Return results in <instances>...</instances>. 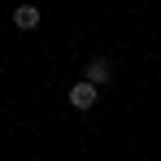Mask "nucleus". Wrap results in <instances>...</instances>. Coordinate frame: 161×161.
<instances>
[{
  "instance_id": "obj_1",
  "label": "nucleus",
  "mask_w": 161,
  "mask_h": 161,
  "mask_svg": "<svg viewBox=\"0 0 161 161\" xmlns=\"http://www.w3.org/2000/svg\"><path fill=\"white\" fill-rule=\"evenodd\" d=\"M70 105L79 109V113H87V109L96 105V83H87V79H79L74 87H70Z\"/></svg>"
},
{
  "instance_id": "obj_2",
  "label": "nucleus",
  "mask_w": 161,
  "mask_h": 161,
  "mask_svg": "<svg viewBox=\"0 0 161 161\" xmlns=\"http://www.w3.org/2000/svg\"><path fill=\"white\" fill-rule=\"evenodd\" d=\"M83 79L96 83V87L109 83V79H113V61H109V57H92V61H87V70H83Z\"/></svg>"
},
{
  "instance_id": "obj_3",
  "label": "nucleus",
  "mask_w": 161,
  "mask_h": 161,
  "mask_svg": "<svg viewBox=\"0 0 161 161\" xmlns=\"http://www.w3.org/2000/svg\"><path fill=\"white\" fill-rule=\"evenodd\" d=\"M13 26L18 31H35L39 26V9H35V4H18V9H13Z\"/></svg>"
}]
</instances>
